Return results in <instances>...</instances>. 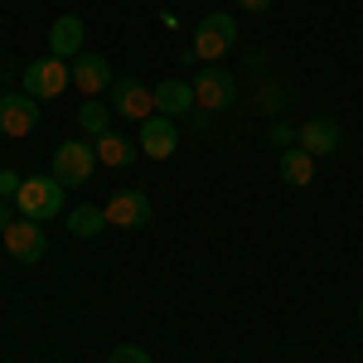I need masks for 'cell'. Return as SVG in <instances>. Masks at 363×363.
<instances>
[{
	"label": "cell",
	"mask_w": 363,
	"mask_h": 363,
	"mask_svg": "<svg viewBox=\"0 0 363 363\" xmlns=\"http://www.w3.org/2000/svg\"><path fill=\"white\" fill-rule=\"evenodd\" d=\"M15 208L29 223H49V218L63 213V184H58L54 174H29L25 184H20V194H15Z\"/></svg>",
	"instance_id": "cell-1"
},
{
	"label": "cell",
	"mask_w": 363,
	"mask_h": 363,
	"mask_svg": "<svg viewBox=\"0 0 363 363\" xmlns=\"http://www.w3.org/2000/svg\"><path fill=\"white\" fill-rule=\"evenodd\" d=\"M233 44H238V20H233V15H203V20L194 25L189 54H194L199 63H218Z\"/></svg>",
	"instance_id": "cell-2"
},
{
	"label": "cell",
	"mask_w": 363,
	"mask_h": 363,
	"mask_svg": "<svg viewBox=\"0 0 363 363\" xmlns=\"http://www.w3.org/2000/svg\"><path fill=\"white\" fill-rule=\"evenodd\" d=\"M238 102V78L228 73V68H199V78H194V107L199 112H208V116H218L228 112Z\"/></svg>",
	"instance_id": "cell-3"
},
{
	"label": "cell",
	"mask_w": 363,
	"mask_h": 363,
	"mask_svg": "<svg viewBox=\"0 0 363 363\" xmlns=\"http://www.w3.org/2000/svg\"><path fill=\"white\" fill-rule=\"evenodd\" d=\"M92 169H97V145H87V140H63V145L54 150V179L63 184V189L87 184Z\"/></svg>",
	"instance_id": "cell-4"
},
{
	"label": "cell",
	"mask_w": 363,
	"mask_h": 363,
	"mask_svg": "<svg viewBox=\"0 0 363 363\" xmlns=\"http://www.w3.org/2000/svg\"><path fill=\"white\" fill-rule=\"evenodd\" d=\"M0 242H5V252L15 262H25V267H39L49 257V233H44V223H29V218H15V223L0 233Z\"/></svg>",
	"instance_id": "cell-5"
},
{
	"label": "cell",
	"mask_w": 363,
	"mask_h": 363,
	"mask_svg": "<svg viewBox=\"0 0 363 363\" xmlns=\"http://www.w3.org/2000/svg\"><path fill=\"white\" fill-rule=\"evenodd\" d=\"M20 78H25V92H29V97H39V102H44V97H58L63 87H73V68H68L63 58L49 54V58L25 63V73H20Z\"/></svg>",
	"instance_id": "cell-6"
},
{
	"label": "cell",
	"mask_w": 363,
	"mask_h": 363,
	"mask_svg": "<svg viewBox=\"0 0 363 363\" xmlns=\"http://www.w3.org/2000/svg\"><path fill=\"white\" fill-rule=\"evenodd\" d=\"M39 126V97L29 92H0V136L20 140Z\"/></svg>",
	"instance_id": "cell-7"
},
{
	"label": "cell",
	"mask_w": 363,
	"mask_h": 363,
	"mask_svg": "<svg viewBox=\"0 0 363 363\" xmlns=\"http://www.w3.org/2000/svg\"><path fill=\"white\" fill-rule=\"evenodd\" d=\"M112 112L126 121H150L155 116V87L136 83V78H116L112 83Z\"/></svg>",
	"instance_id": "cell-8"
},
{
	"label": "cell",
	"mask_w": 363,
	"mask_h": 363,
	"mask_svg": "<svg viewBox=\"0 0 363 363\" xmlns=\"http://www.w3.org/2000/svg\"><path fill=\"white\" fill-rule=\"evenodd\" d=\"M102 213H107V228H126V233H136V228L150 223V199L140 194V189H116V194L102 203Z\"/></svg>",
	"instance_id": "cell-9"
},
{
	"label": "cell",
	"mask_w": 363,
	"mask_h": 363,
	"mask_svg": "<svg viewBox=\"0 0 363 363\" xmlns=\"http://www.w3.org/2000/svg\"><path fill=\"white\" fill-rule=\"evenodd\" d=\"M140 155H150V160H169L174 150H179V131H174V116H150V121H140Z\"/></svg>",
	"instance_id": "cell-10"
},
{
	"label": "cell",
	"mask_w": 363,
	"mask_h": 363,
	"mask_svg": "<svg viewBox=\"0 0 363 363\" xmlns=\"http://www.w3.org/2000/svg\"><path fill=\"white\" fill-rule=\"evenodd\" d=\"M112 83H116V73L102 54H78L73 58V87H78L83 97H97L102 87H112Z\"/></svg>",
	"instance_id": "cell-11"
},
{
	"label": "cell",
	"mask_w": 363,
	"mask_h": 363,
	"mask_svg": "<svg viewBox=\"0 0 363 363\" xmlns=\"http://www.w3.org/2000/svg\"><path fill=\"white\" fill-rule=\"evenodd\" d=\"M296 145L310 150L315 160H320V155H335L339 150V126L330 121V116H310L306 126H296Z\"/></svg>",
	"instance_id": "cell-12"
},
{
	"label": "cell",
	"mask_w": 363,
	"mask_h": 363,
	"mask_svg": "<svg viewBox=\"0 0 363 363\" xmlns=\"http://www.w3.org/2000/svg\"><path fill=\"white\" fill-rule=\"evenodd\" d=\"M49 54L63 58V63L83 54V20L78 15H58L54 20V29H49Z\"/></svg>",
	"instance_id": "cell-13"
},
{
	"label": "cell",
	"mask_w": 363,
	"mask_h": 363,
	"mask_svg": "<svg viewBox=\"0 0 363 363\" xmlns=\"http://www.w3.org/2000/svg\"><path fill=\"white\" fill-rule=\"evenodd\" d=\"M155 112L160 116H189L194 112V83L165 78V83L155 87Z\"/></svg>",
	"instance_id": "cell-14"
},
{
	"label": "cell",
	"mask_w": 363,
	"mask_h": 363,
	"mask_svg": "<svg viewBox=\"0 0 363 363\" xmlns=\"http://www.w3.org/2000/svg\"><path fill=\"white\" fill-rule=\"evenodd\" d=\"M281 179H286L291 189H306V184H315V155H310V150H301V145L281 150Z\"/></svg>",
	"instance_id": "cell-15"
},
{
	"label": "cell",
	"mask_w": 363,
	"mask_h": 363,
	"mask_svg": "<svg viewBox=\"0 0 363 363\" xmlns=\"http://www.w3.org/2000/svg\"><path fill=\"white\" fill-rule=\"evenodd\" d=\"M92 145H97V165H107V169H126L131 160H136V145H131L126 136H112V131L97 136Z\"/></svg>",
	"instance_id": "cell-16"
},
{
	"label": "cell",
	"mask_w": 363,
	"mask_h": 363,
	"mask_svg": "<svg viewBox=\"0 0 363 363\" xmlns=\"http://www.w3.org/2000/svg\"><path fill=\"white\" fill-rule=\"evenodd\" d=\"M102 228H107V213H102L97 203H83V208L68 213V233H73V238H97Z\"/></svg>",
	"instance_id": "cell-17"
},
{
	"label": "cell",
	"mask_w": 363,
	"mask_h": 363,
	"mask_svg": "<svg viewBox=\"0 0 363 363\" xmlns=\"http://www.w3.org/2000/svg\"><path fill=\"white\" fill-rule=\"evenodd\" d=\"M78 126H83L87 136L97 140V136H107V126H112V107H102L97 97H87L83 107H78Z\"/></svg>",
	"instance_id": "cell-18"
},
{
	"label": "cell",
	"mask_w": 363,
	"mask_h": 363,
	"mask_svg": "<svg viewBox=\"0 0 363 363\" xmlns=\"http://www.w3.org/2000/svg\"><path fill=\"white\" fill-rule=\"evenodd\" d=\"M107 363H150V354H145L140 344H121V349L107 354Z\"/></svg>",
	"instance_id": "cell-19"
},
{
	"label": "cell",
	"mask_w": 363,
	"mask_h": 363,
	"mask_svg": "<svg viewBox=\"0 0 363 363\" xmlns=\"http://www.w3.org/2000/svg\"><path fill=\"white\" fill-rule=\"evenodd\" d=\"M20 184H25V179H20L15 169H0V199H15V194H20Z\"/></svg>",
	"instance_id": "cell-20"
},
{
	"label": "cell",
	"mask_w": 363,
	"mask_h": 363,
	"mask_svg": "<svg viewBox=\"0 0 363 363\" xmlns=\"http://www.w3.org/2000/svg\"><path fill=\"white\" fill-rule=\"evenodd\" d=\"M272 140H277L281 150H291V145H296V126H277V131H272Z\"/></svg>",
	"instance_id": "cell-21"
},
{
	"label": "cell",
	"mask_w": 363,
	"mask_h": 363,
	"mask_svg": "<svg viewBox=\"0 0 363 363\" xmlns=\"http://www.w3.org/2000/svg\"><path fill=\"white\" fill-rule=\"evenodd\" d=\"M238 10H252V15H262V10H272V0H238Z\"/></svg>",
	"instance_id": "cell-22"
},
{
	"label": "cell",
	"mask_w": 363,
	"mask_h": 363,
	"mask_svg": "<svg viewBox=\"0 0 363 363\" xmlns=\"http://www.w3.org/2000/svg\"><path fill=\"white\" fill-rule=\"evenodd\" d=\"M15 223V213H10V199H0V233Z\"/></svg>",
	"instance_id": "cell-23"
},
{
	"label": "cell",
	"mask_w": 363,
	"mask_h": 363,
	"mask_svg": "<svg viewBox=\"0 0 363 363\" xmlns=\"http://www.w3.org/2000/svg\"><path fill=\"white\" fill-rule=\"evenodd\" d=\"M359 325H363V301H359Z\"/></svg>",
	"instance_id": "cell-24"
}]
</instances>
